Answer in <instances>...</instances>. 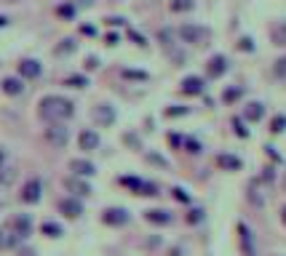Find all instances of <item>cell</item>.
<instances>
[{
  "label": "cell",
  "instance_id": "1",
  "mask_svg": "<svg viewBox=\"0 0 286 256\" xmlns=\"http://www.w3.org/2000/svg\"><path fill=\"white\" fill-rule=\"evenodd\" d=\"M72 112H75V107H72V101L65 99V96H43V101H41V118L43 120L59 123V120L72 118Z\"/></svg>",
  "mask_w": 286,
  "mask_h": 256
},
{
  "label": "cell",
  "instance_id": "2",
  "mask_svg": "<svg viewBox=\"0 0 286 256\" xmlns=\"http://www.w3.org/2000/svg\"><path fill=\"white\" fill-rule=\"evenodd\" d=\"M45 139L54 147H65L67 141H70V128H65L62 123H51V126L45 128Z\"/></svg>",
  "mask_w": 286,
  "mask_h": 256
},
{
  "label": "cell",
  "instance_id": "3",
  "mask_svg": "<svg viewBox=\"0 0 286 256\" xmlns=\"http://www.w3.org/2000/svg\"><path fill=\"white\" fill-rule=\"evenodd\" d=\"M59 211L67 216V219H78L83 214V203L78 197H62L59 200Z\"/></svg>",
  "mask_w": 286,
  "mask_h": 256
},
{
  "label": "cell",
  "instance_id": "4",
  "mask_svg": "<svg viewBox=\"0 0 286 256\" xmlns=\"http://www.w3.org/2000/svg\"><path fill=\"white\" fill-rule=\"evenodd\" d=\"M41 192H43L41 179H30L24 184V190H22V200H24V203H38V200H41Z\"/></svg>",
  "mask_w": 286,
  "mask_h": 256
},
{
  "label": "cell",
  "instance_id": "5",
  "mask_svg": "<svg viewBox=\"0 0 286 256\" xmlns=\"http://www.w3.org/2000/svg\"><path fill=\"white\" fill-rule=\"evenodd\" d=\"M41 72H43V67H41V61H38V59H24V61L19 64V75L27 78V80H35V78H41Z\"/></svg>",
  "mask_w": 286,
  "mask_h": 256
},
{
  "label": "cell",
  "instance_id": "6",
  "mask_svg": "<svg viewBox=\"0 0 286 256\" xmlns=\"http://www.w3.org/2000/svg\"><path fill=\"white\" fill-rule=\"evenodd\" d=\"M78 144H81L83 152L96 150V147H99V134H96V131H91V128H86V131H81V136H78Z\"/></svg>",
  "mask_w": 286,
  "mask_h": 256
},
{
  "label": "cell",
  "instance_id": "7",
  "mask_svg": "<svg viewBox=\"0 0 286 256\" xmlns=\"http://www.w3.org/2000/svg\"><path fill=\"white\" fill-rule=\"evenodd\" d=\"M102 219H105V224L121 227V224H126V221H129V211H126V208H107Z\"/></svg>",
  "mask_w": 286,
  "mask_h": 256
},
{
  "label": "cell",
  "instance_id": "8",
  "mask_svg": "<svg viewBox=\"0 0 286 256\" xmlns=\"http://www.w3.org/2000/svg\"><path fill=\"white\" fill-rule=\"evenodd\" d=\"M94 120L99 123V126H110V123L115 120V110H112L110 104H96L94 107Z\"/></svg>",
  "mask_w": 286,
  "mask_h": 256
},
{
  "label": "cell",
  "instance_id": "9",
  "mask_svg": "<svg viewBox=\"0 0 286 256\" xmlns=\"http://www.w3.org/2000/svg\"><path fill=\"white\" fill-rule=\"evenodd\" d=\"M176 35H179L185 43H198L201 40V35H203V30L201 27H196V24H182L179 30H176Z\"/></svg>",
  "mask_w": 286,
  "mask_h": 256
},
{
  "label": "cell",
  "instance_id": "10",
  "mask_svg": "<svg viewBox=\"0 0 286 256\" xmlns=\"http://www.w3.org/2000/svg\"><path fill=\"white\" fill-rule=\"evenodd\" d=\"M203 91V80L198 75H190V78H185L182 80V94H187V96H198Z\"/></svg>",
  "mask_w": 286,
  "mask_h": 256
},
{
  "label": "cell",
  "instance_id": "11",
  "mask_svg": "<svg viewBox=\"0 0 286 256\" xmlns=\"http://www.w3.org/2000/svg\"><path fill=\"white\" fill-rule=\"evenodd\" d=\"M238 235H241V248L246 256H254V237H251L249 227L246 224H238Z\"/></svg>",
  "mask_w": 286,
  "mask_h": 256
},
{
  "label": "cell",
  "instance_id": "12",
  "mask_svg": "<svg viewBox=\"0 0 286 256\" xmlns=\"http://www.w3.org/2000/svg\"><path fill=\"white\" fill-rule=\"evenodd\" d=\"M217 166H220L222 171H238L243 166L241 163V158H236V155H227V152H222L220 158H217Z\"/></svg>",
  "mask_w": 286,
  "mask_h": 256
},
{
  "label": "cell",
  "instance_id": "13",
  "mask_svg": "<svg viewBox=\"0 0 286 256\" xmlns=\"http://www.w3.org/2000/svg\"><path fill=\"white\" fill-rule=\"evenodd\" d=\"M70 171H72V174H75V176H94V163H88V160H78V158H75V160H70Z\"/></svg>",
  "mask_w": 286,
  "mask_h": 256
},
{
  "label": "cell",
  "instance_id": "14",
  "mask_svg": "<svg viewBox=\"0 0 286 256\" xmlns=\"http://www.w3.org/2000/svg\"><path fill=\"white\" fill-rule=\"evenodd\" d=\"M227 70V59L225 56H211L209 59V78H220Z\"/></svg>",
  "mask_w": 286,
  "mask_h": 256
},
{
  "label": "cell",
  "instance_id": "15",
  "mask_svg": "<svg viewBox=\"0 0 286 256\" xmlns=\"http://www.w3.org/2000/svg\"><path fill=\"white\" fill-rule=\"evenodd\" d=\"M30 230H32V219L27 214H22V216H16L14 219V232L19 237H24V235H30Z\"/></svg>",
  "mask_w": 286,
  "mask_h": 256
},
{
  "label": "cell",
  "instance_id": "16",
  "mask_svg": "<svg viewBox=\"0 0 286 256\" xmlns=\"http://www.w3.org/2000/svg\"><path fill=\"white\" fill-rule=\"evenodd\" d=\"M65 184H67V190H70V192H75V195H81V197H83V195H88V192H91V187L86 184L83 179H78V176H70V179H67Z\"/></svg>",
  "mask_w": 286,
  "mask_h": 256
},
{
  "label": "cell",
  "instance_id": "17",
  "mask_svg": "<svg viewBox=\"0 0 286 256\" xmlns=\"http://www.w3.org/2000/svg\"><path fill=\"white\" fill-rule=\"evenodd\" d=\"M243 118L246 120H262L265 118V107L260 104V101H251V104H246V110H243Z\"/></svg>",
  "mask_w": 286,
  "mask_h": 256
},
{
  "label": "cell",
  "instance_id": "18",
  "mask_svg": "<svg viewBox=\"0 0 286 256\" xmlns=\"http://www.w3.org/2000/svg\"><path fill=\"white\" fill-rule=\"evenodd\" d=\"M145 219L150 221V224H171V214L169 211H163V208H153V211H147L145 214Z\"/></svg>",
  "mask_w": 286,
  "mask_h": 256
},
{
  "label": "cell",
  "instance_id": "19",
  "mask_svg": "<svg viewBox=\"0 0 286 256\" xmlns=\"http://www.w3.org/2000/svg\"><path fill=\"white\" fill-rule=\"evenodd\" d=\"M3 91L8 96H19L22 91H24V85H22L19 78H5V80H3Z\"/></svg>",
  "mask_w": 286,
  "mask_h": 256
},
{
  "label": "cell",
  "instance_id": "20",
  "mask_svg": "<svg viewBox=\"0 0 286 256\" xmlns=\"http://www.w3.org/2000/svg\"><path fill=\"white\" fill-rule=\"evenodd\" d=\"M16 240H19V235H16V232H11V230L0 232V246H3V248H14Z\"/></svg>",
  "mask_w": 286,
  "mask_h": 256
},
{
  "label": "cell",
  "instance_id": "21",
  "mask_svg": "<svg viewBox=\"0 0 286 256\" xmlns=\"http://www.w3.org/2000/svg\"><path fill=\"white\" fill-rule=\"evenodd\" d=\"M43 235H48V237H59L62 235V227L56 224V221H43Z\"/></svg>",
  "mask_w": 286,
  "mask_h": 256
},
{
  "label": "cell",
  "instance_id": "22",
  "mask_svg": "<svg viewBox=\"0 0 286 256\" xmlns=\"http://www.w3.org/2000/svg\"><path fill=\"white\" fill-rule=\"evenodd\" d=\"M270 131H273V134H281V131H286V115H276V118H273Z\"/></svg>",
  "mask_w": 286,
  "mask_h": 256
},
{
  "label": "cell",
  "instance_id": "23",
  "mask_svg": "<svg viewBox=\"0 0 286 256\" xmlns=\"http://www.w3.org/2000/svg\"><path fill=\"white\" fill-rule=\"evenodd\" d=\"M171 8H174V11H190L193 8V0H171Z\"/></svg>",
  "mask_w": 286,
  "mask_h": 256
},
{
  "label": "cell",
  "instance_id": "24",
  "mask_svg": "<svg viewBox=\"0 0 286 256\" xmlns=\"http://www.w3.org/2000/svg\"><path fill=\"white\" fill-rule=\"evenodd\" d=\"M67 85H75V88H83V85H86V78H83V75H72V78H67Z\"/></svg>",
  "mask_w": 286,
  "mask_h": 256
},
{
  "label": "cell",
  "instance_id": "25",
  "mask_svg": "<svg viewBox=\"0 0 286 256\" xmlns=\"http://www.w3.org/2000/svg\"><path fill=\"white\" fill-rule=\"evenodd\" d=\"M243 91L241 88H227L225 91V101H233V99H238V96H241Z\"/></svg>",
  "mask_w": 286,
  "mask_h": 256
},
{
  "label": "cell",
  "instance_id": "26",
  "mask_svg": "<svg viewBox=\"0 0 286 256\" xmlns=\"http://www.w3.org/2000/svg\"><path fill=\"white\" fill-rule=\"evenodd\" d=\"M276 75L278 78H286V59H278L276 61Z\"/></svg>",
  "mask_w": 286,
  "mask_h": 256
},
{
  "label": "cell",
  "instance_id": "27",
  "mask_svg": "<svg viewBox=\"0 0 286 256\" xmlns=\"http://www.w3.org/2000/svg\"><path fill=\"white\" fill-rule=\"evenodd\" d=\"M233 126H236V134H238V136H243V139L249 136V131H246V128L241 126V120H233Z\"/></svg>",
  "mask_w": 286,
  "mask_h": 256
},
{
  "label": "cell",
  "instance_id": "28",
  "mask_svg": "<svg viewBox=\"0 0 286 256\" xmlns=\"http://www.w3.org/2000/svg\"><path fill=\"white\" fill-rule=\"evenodd\" d=\"M238 48H243V51H251V48H254V45H251V40H249V38H241V40H238Z\"/></svg>",
  "mask_w": 286,
  "mask_h": 256
},
{
  "label": "cell",
  "instance_id": "29",
  "mask_svg": "<svg viewBox=\"0 0 286 256\" xmlns=\"http://www.w3.org/2000/svg\"><path fill=\"white\" fill-rule=\"evenodd\" d=\"M59 14H62V16H72V14H75V8H72V5H62Z\"/></svg>",
  "mask_w": 286,
  "mask_h": 256
},
{
  "label": "cell",
  "instance_id": "30",
  "mask_svg": "<svg viewBox=\"0 0 286 256\" xmlns=\"http://www.w3.org/2000/svg\"><path fill=\"white\" fill-rule=\"evenodd\" d=\"M185 107H179V110H166V115H169V118H174V115H185Z\"/></svg>",
  "mask_w": 286,
  "mask_h": 256
},
{
  "label": "cell",
  "instance_id": "31",
  "mask_svg": "<svg viewBox=\"0 0 286 256\" xmlns=\"http://www.w3.org/2000/svg\"><path fill=\"white\" fill-rule=\"evenodd\" d=\"M147 160H150V163H158V166H166V160H163V158H158V155H150Z\"/></svg>",
  "mask_w": 286,
  "mask_h": 256
},
{
  "label": "cell",
  "instance_id": "32",
  "mask_svg": "<svg viewBox=\"0 0 286 256\" xmlns=\"http://www.w3.org/2000/svg\"><path fill=\"white\" fill-rule=\"evenodd\" d=\"M174 197H179L182 203H187V195H185V190H174Z\"/></svg>",
  "mask_w": 286,
  "mask_h": 256
},
{
  "label": "cell",
  "instance_id": "33",
  "mask_svg": "<svg viewBox=\"0 0 286 256\" xmlns=\"http://www.w3.org/2000/svg\"><path fill=\"white\" fill-rule=\"evenodd\" d=\"M86 67H88V70H94V67H99V61H96L94 56H88V61H86Z\"/></svg>",
  "mask_w": 286,
  "mask_h": 256
},
{
  "label": "cell",
  "instance_id": "34",
  "mask_svg": "<svg viewBox=\"0 0 286 256\" xmlns=\"http://www.w3.org/2000/svg\"><path fill=\"white\" fill-rule=\"evenodd\" d=\"M281 221H284V227H286V206L281 208Z\"/></svg>",
  "mask_w": 286,
  "mask_h": 256
},
{
  "label": "cell",
  "instance_id": "35",
  "mask_svg": "<svg viewBox=\"0 0 286 256\" xmlns=\"http://www.w3.org/2000/svg\"><path fill=\"white\" fill-rule=\"evenodd\" d=\"M8 24V19H5V16H0V27H5Z\"/></svg>",
  "mask_w": 286,
  "mask_h": 256
},
{
  "label": "cell",
  "instance_id": "36",
  "mask_svg": "<svg viewBox=\"0 0 286 256\" xmlns=\"http://www.w3.org/2000/svg\"><path fill=\"white\" fill-rule=\"evenodd\" d=\"M3 160H5V152H3V150H0V163H3Z\"/></svg>",
  "mask_w": 286,
  "mask_h": 256
}]
</instances>
